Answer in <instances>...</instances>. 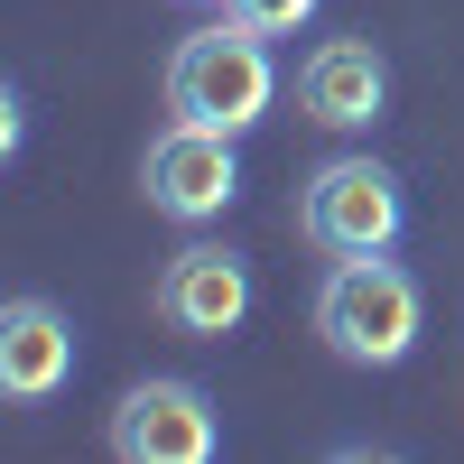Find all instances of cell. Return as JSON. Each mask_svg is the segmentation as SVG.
<instances>
[{"label": "cell", "mask_w": 464, "mask_h": 464, "mask_svg": "<svg viewBox=\"0 0 464 464\" xmlns=\"http://www.w3.org/2000/svg\"><path fill=\"white\" fill-rule=\"evenodd\" d=\"M74 362H84V343H74V316L56 297H10L0 306V391H10L19 409H47Z\"/></svg>", "instance_id": "obj_7"}, {"label": "cell", "mask_w": 464, "mask_h": 464, "mask_svg": "<svg viewBox=\"0 0 464 464\" xmlns=\"http://www.w3.org/2000/svg\"><path fill=\"white\" fill-rule=\"evenodd\" d=\"M251 297H260V288H251V260L232 251V242H186V251H168L159 288H149L159 325L186 334V343H223V334H242Z\"/></svg>", "instance_id": "obj_5"}, {"label": "cell", "mask_w": 464, "mask_h": 464, "mask_svg": "<svg viewBox=\"0 0 464 464\" xmlns=\"http://www.w3.org/2000/svg\"><path fill=\"white\" fill-rule=\"evenodd\" d=\"M111 455L121 464H214L223 455V409L205 381H130L121 409H111Z\"/></svg>", "instance_id": "obj_4"}, {"label": "cell", "mask_w": 464, "mask_h": 464, "mask_svg": "<svg viewBox=\"0 0 464 464\" xmlns=\"http://www.w3.org/2000/svg\"><path fill=\"white\" fill-rule=\"evenodd\" d=\"M223 10H232V19H251V28H269V37H297L306 19L325 10V0H223Z\"/></svg>", "instance_id": "obj_9"}, {"label": "cell", "mask_w": 464, "mask_h": 464, "mask_svg": "<svg viewBox=\"0 0 464 464\" xmlns=\"http://www.w3.org/2000/svg\"><path fill=\"white\" fill-rule=\"evenodd\" d=\"M297 232H306L325 260L400 251V232H409V196H400V177L381 168V159L343 149V159L306 168V186H297Z\"/></svg>", "instance_id": "obj_3"}, {"label": "cell", "mask_w": 464, "mask_h": 464, "mask_svg": "<svg viewBox=\"0 0 464 464\" xmlns=\"http://www.w3.org/2000/svg\"><path fill=\"white\" fill-rule=\"evenodd\" d=\"M297 111L316 130H372L391 111V65H381L372 37H325L316 56L297 65Z\"/></svg>", "instance_id": "obj_8"}, {"label": "cell", "mask_w": 464, "mask_h": 464, "mask_svg": "<svg viewBox=\"0 0 464 464\" xmlns=\"http://www.w3.org/2000/svg\"><path fill=\"white\" fill-rule=\"evenodd\" d=\"M140 196L159 205L168 223H214L232 196H242V159H232V130L205 121H168L140 159Z\"/></svg>", "instance_id": "obj_6"}, {"label": "cell", "mask_w": 464, "mask_h": 464, "mask_svg": "<svg viewBox=\"0 0 464 464\" xmlns=\"http://www.w3.org/2000/svg\"><path fill=\"white\" fill-rule=\"evenodd\" d=\"M269 102H279L269 28L214 19V28H196V37H177V56H168V111H177V121H205V130H232V140H242L251 121H269Z\"/></svg>", "instance_id": "obj_2"}, {"label": "cell", "mask_w": 464, "mask_h": 464, "mask_svg": "<svg viewBox=\"0 0 464 464\" xmlns=\"http://www.w3.org/2000/svg\"><path fill=\"white\" fill-rule=\"evenodd\" d=\"M306 325L325 334L334 362H353V372H391V362L418 353V334H428V297H418V279H409L391 251H372V260H334L325 279H316Z\"/></svg>", "instance_id": "obj_1"}]
</instances>
